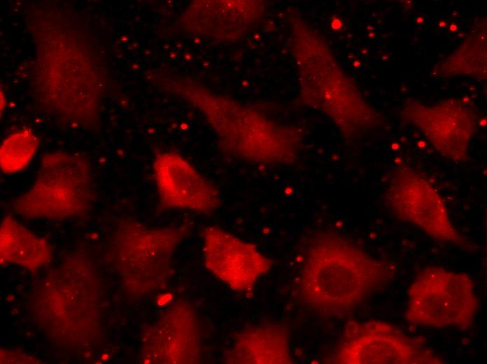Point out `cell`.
Returning a JSON list of instances; mask_svg holds the SVG:
<instances>
[{"label": "cell", "instance_id": "obj_8", "mask_svg": "<svg viewBox=\"0 0 487 364\" xmlns=\"http://www.w3.org/2000/svg\"><path fill=\"white\" fill-rule=\"evenodd\" d=\"M226 356L230 363H292L288 331L278 323L246 328L237 335Z\"/></svg>", "mask_w": 487, "mask_h": 364}, {"label": "cell", "instance_id": "obj_2", "mask_svg": "<svg viewBox=\"0 0 487 364\" xmlns=\"http://www.w3.org/2000/svg\"><path fill=\"white\" fill-rule=\"evenodd\" d=\"M89 160L80 154L55 151L41 159L36 176L13 206L29 218H65L86 210L95 193Z\"/></svg>", "mask_w": 487, "mask_h": 364}, {"label": "cell", "instance_id": "obj_10", "mask_svg": "<svg viewBox=\"0 0 487 364\" xmlns=\"http://www.w3.org/2000/svg\"><path fill=\"white\" fill-rule=\"evenodd\" d=\"M38 147V137L30 130H21L6 137L0 148V167L3 173L12 174L24 170Z\"/></svg>", "mask_w": 487, "mask_h": 364}, {"label": "cell", "instance_id": "obj_7", "mask_svg": "<svg viewBox=\"0 0 487 364\" xmlns=\"http://www.w3.org/2000/svg\"><path fill=\"white\" fill-rule=\"evenodd\" d=\"M153 167L157 190L164 206L209 214L220 206L216 186L182 156L162 153L155 158Z\"/></svg>", "mask_w": 487, "mask_h": 364}, {"label": "cell", "instance_id": "obj_9", "mask_svg": "<svg viewBox=\"0 0 487 364\" xmlns=\"http://www.w3.org/2000/svg\"><path fill=\"white\" fill-rule=\"evenodd\" d=\"M47 242L11 218L3 220L1 229V255L3 260L36 264L48 260Z\"/></svg>", "mask_w": 487, "mask_h": 364}, {"label": "cell", "instance_id": "obj_4", "mask_svg": "<svg viewBox=\"0 0 487 364\" xmlns=\"http://www.w3.org/2000/svg\"><path fill=\"white\" fill-rule=\"evenodd\" d=\"M383 200L395 218L432 239L464 248L472 247L453 225L439 192L419 171L407 166H399L391 171Z\"/></svg>", "mask_w": 487, "mask_h": 364}, {"label": "cell", "instance_id": "obj_13", "mask_svg": "<svg viewBox=\"0 0 487 364\" xmlns=\"http://www.w3.org/2000/svg\"><path fill=\"white\" fill-rule=\"evenodd\" d=\"M449 29H450V30H451V31L454 32V31H456L458 29V27H457L456 24H452L450 26Z\"/></svg>", "mask_w": 487, "mask_h": 364}, {"label": "cell", "instance_id": "obj_12", "mask_svg": "<svg viewBox=\"0 0 487 364\" xmlns=\"http://www.w3.org/2000/svg\"><path fill=\"white\" fill-rule=\"evenodd\" d=\"M416 22L418 24H421L422 22H423V21L425 20L424 17H423L422 15H418L416 18Z\"/></svg>", "mask_w": 487, "mask_h": 364}, {"label": "cell", "instance_id": "obj_5", "mask_svg": "<svg viewBox=\"0 0 487 364\" xmlns=\"http://www.w3.org/2000/svg\"><path fill=\"white\" fill-rule=\"evenodd\" d=\"M332 361L338 364H442L422 337L385 321H348Z\"/></svg>", "mask_w": 487, "mask_h": 364}, {"label": "cell", "instance_id": "obj_11", "mask_svg": "<svg viewBox=\"0 0 487 364\" xmlns=\"http://www.w3.org/2000/svg\"><path fill=\"white\" fill-rule=\"evenodd\" d=\"M331 27L334 29H338L341 27V22L338 18H334L331 22Z\"/></svg>", "mask_w": 487, "mask_h": 364}, {"label": "cell", "instance_id": "obj_1", "mask_svg": "<svg viewBox=\"0 0 487 364\" xmlns=\"http://www.w3.org/2000/svg\"><path fill=\"white\" fill-rule=\"evenodd\" d=\"M392 278L388 263L346 236L324 231L311 237L304 250L300 295L316 311L340 314L362 304Z\"/></svg>", "mask_w": 487, "mask_h": 364}, {"label": "cell", "instance_id": "obj_6", "mask_svg": "<svg viewBox=\"0 0 487 364\" xmlns=\"http://www.w3.org/2000/svg\"><path fill=\"white\" fill-rule=\"evenodd\" d=\"M202 237L206 267L234 290H252L271 269V260L255 245L219 227H204Z\"/></svg>", "mask_w": 487, "mask_h": 364}, {"label": "cell", "instance_id": "obj_14", "mask_svg": "<svg viewBox=\"0 0 487 364\" xmlns=\"http://www.w3.org/2000/svg\"><path fill=\"white\" fill-rule=\"evenodd\" d=\"M439 24L440 27H444V26H446V22L444 21H440Z\"/></svg>", "mask_w": 487, "mask_h": 364}, {"label": "cell", "instance_id": "obj_3", "mask_svg": "<svg viewBox=\"0 0 487 364\" xmlns=\"http://www.w3.org/2000/svg\"><path fill=\"white\" fill-rule=\"evenodd\" d=\"M478 308L472 278L467 273L430 266L420 271L408 290L404 318L429 328H470Z\"/></svg>", "mask_w": 487, "mask_h": 364}, {"label": "cell", "instance_id": "obj_15", "mask_svg": "<svg viewBox=\"0 0 487 364\" xmlns=\"http://www.w3.org/2000/svg\"><path fill=\"white\" fill-rule=\"evenodd\" d=\"M354 65L356 66H359V62H355V64H354Z\"/></svg>", "mask_w": 487, "mask_h": 364}]
</instances>
